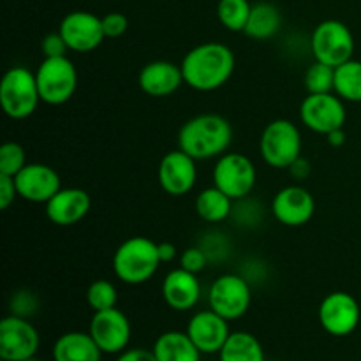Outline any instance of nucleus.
I'll list each match as a JSON object with an SVG mask.
<instances>
[{"instance_id": "obj_10", "label": "nucleus", "mask_w": 361, "mask_h": 361, "mask_svg": "<svg viewBox=\"0 0 361 361\" xmlns=\"http://www.w3.org/2000/svg\"><path fill=\"white\" fill-rule=\"evenodd\" d=\"M348 111L344 101L335 92L309 94L300 106V120L307 129L316 134H330L331 130L344 129Z\"/></svg>"}, {"instance_id": "obj_3", "label": "nucleus", "mask_w": 361, "mask_h": 361, "mask_svg": "<svg viewBox=\"0 0 361 361\" xmlns=\"http://www.w3.org/2000/svg\"><path fill=\"white\" fill-rule=\"evenodd\" d=\"M159 243L147 236H133L118 245L113 254V271L127 286H140L152 281L161 268Z\"/></svg>"}, {"instance_id": "obj_4", "label": "nucleus", "mask_w": 361, "mask_h": 361, "mask_svg": "<svg viewBox=\"0 0 361 361\" xmlns=\"http://www.w3.org/2000/svg\"><path fill=\"white\" fill-rule=\"evenodd\" d=\"M39 95L35 73L23 66L11 67L0 81V106L13 120H25L37 109Z\"/></svg>"}, {"instance_id": "obj_27", "label": "nucleus", "mask_w": 361, "mask_h": 361, "mask_svg": "<svg viewBox=\"0 0 361 361\" xmlns=\"http://www.w3.org/2000/svg\"><path fill=\"white\" fill-rule=\"evenodd\" d=\"M334 92L348 102H361V60H348L335 67Z\"/></svg>"}, {"instance_id": "obj_2", "label": "nucleus", "mask_w": 361, "mask_h": 361, "mask_svg": "<svg viewBox=\"0 0 361 361\" xmlns=\"http://www.w3.org/2000/svg\"><path fill=\"white\" fill-rule=\"evenodd\" d=\"M233 143V127L217 113H203L187 120L178 130V148L196 161L219 159Z\"/></svg>"}, {"instance_id": "obj_31", "label": "nucleus", "mask_w": 361, "mask_h": 361, "mask_svg": "<svg viewBox=\"0 0 361 361\" xmlns=\"http://www.w3.org/2000/svg\"><path fill=\"white\" fill-rule=\"evenodd\" d=\"M27 164V154L20 143L7 141L0 147V175L16 176Z\"/></svg>"}, {"instance_id": "obj_35", "label": "nucleus", "mask_w": 361, "mask_h": 361, "mask_svg": "<svg viewBox=\"0 0 361 361\" xmlns=\"http://www.w3.org/2000/svg\"><path fill=\"white\" fill-rule=\"evenodd\" d=\"M41 51L44 59H51V56H66L67 51H71L67 42L60 35V32H49L42 37L41 41Z\"/></svg>"}, {"instance_id": "obj_25", "label": "nucleus", "mask_w": 361, "mask_h": 361, "mask_svg": "<svg viewBox=\"0 0 361 361\" xmlns=\"http://www.w3.org/2000/svg\"><path fill=\"white\" fill-rule=\"evenodd\" d=\"M196 214L208 224H219L233 215V200L217 187H207L196 197Z\"/></svg>"}, {"instance_id": "obj_20", "label": "nucleus", "mask_w": 361, "mask_h": 361, "mask_svg": "<svg viewBox=\"0 0 361 361\" xmlns=\"http://www.w3.org/2000/svg\"><path fill=\"white\" fill-rule=\"evenodd\" d=\"M161 295L166 305L176 312H189L201 298V284L196 274L176 268L164 277Z\"/></svg>"}, {"instance_id": "obj_23", "label": "nucleus", "mask_w": 361, "mask_h": 361, "mask_svg": "<svg viewBox=\"0 0 361 361\" xmlns=\"http://www.w3.org/2000/svg\"><path fill=\"white\" fill-rule=\"evenodd\" d=\"M152 351L157 361H201V351L187 331H164L157 337Z\"/></svg>"}, {"instance_id": "obj_15", "label": "nucleus", "mask_w": 361, "mask_h": 361, "mask_svg": "<svg viewBox=\"0 0 361 361\" xmlns=\"http://www.w3.org/2000/svg\"><path fill=\"white\" fill-rule=\"evenodd\" d=\"M159 185L166 194L173 197H180L189 194L194 189L197 180L196 159L190 157L183 150L168 152L159 162L157 169Z\"/></svg>"}, {"instance_id": "obj_6", "label": "nucleus", "mask_w": 361, "mask_h": 361, "mask_svg": "<svg viewBox=\"0 0 361 361\" xmlns=\"http://www.w3.org/2000/svg\"><path fill=\"white\" fill-rule=\"evenodd\" d=\"M39 95L44 104L62 106L73 99L78 88V71L69 56L44 59L35 71Z\"/></svg>"}, {"instance_id": "obj_39", "label": "nucleus", "mask_w": 361, "mask_h": 361, "mask_svg": "<svg viewBox=\"0 0 361 361\" xmlns=\"http://www.w3.org/2000/svg\"><path fill=\"white\" fill-rule=\"evenodd\" d=\"M176 254H178V250H176V247L173 245V243L169 242L159 243V257H161L162 263H171V261L176 257Z\"/></svg>"}, {"instance_id": "obj_26", "label": "nucleus", "mask_w": 361, "mask_h": 361, "mask_svg": "<svg viewBox=\"0 0 361 361\" xmlns=\"http://www.w3.org/2000/svg\"><path fill=\"white\" fill-rule=\"evenodd\" d=\"M219 361H267L257 337L249 331H231L219 353Z\"/></svg>"}, {"instance_id": "obj_11", "label": "nucleus", "mask_w": 361, "mask_h": 361, "mask_svg": "<svg viewBox=\"0 0 361 361\" xmlns=\"http://www.w3.org/2000/svg\"><path fill=\"white\" fill-rule=\"evenodd\" d=\"M39 345V331L27 317L9 314L0 321V360L21 361L34 358Z\"/></svg>"}, {"instance_id": "obj_8", "label": "nucleus", "mask_w": 361, "mask_h": 361, "mask_svg": "<svg viewBox=\"0 0 361 361\" xmlns=\"http://www.w3.org/2000/svg\"><path fill=\"white\" fill-rule=\"evenodd\" d=\"M257 182L254 162L238 152H226L214 166V185L233 201L249 197Z\"/></svg>"}, {"instance_id": "obj_24", "label": "nucleus", "mask_w": 361, "mask_h": 361, "mask_svg": "<svg viewBox=\"0 0 361 361\" xmlns=\"http://www.w3.org/2000/svg\"><path fill=\"white\" fill-rule=\"evenodd\" d=\"M281 27L282 14L279 7L270 2H256L252 4L243 34L254 41H268L281 30Z\"/></svg>"}, {"instance_id": "obj_32", "label": "nucleus", "mask_w": 361, "mask_h": 361, "mask_svg": "<svg viewBox=\"0 0 361 361\" xmlns=\"http://www.w3.org/2000/svg\"><path fill=\"white\" fill-rule=\"evenodd\" d=\"M39 302H37V296L34 295L32 291H16L13 295L9 302V309L13 316H20V317H30L34 316L35 310H37Z\"/></svg>"}, {"instance_id": "obj_7", "label": "nucleus", "mask_w": 361, "mask_h": 361, "mask_svg": "<svg viewBox=\"0 0 361 361\" xmlns=\"http://www.w3.org/2000/svg\"><path fill=\"white\" fill-rule=\"evenodd\" d=\"M355 37L345 23L338 20H324L314 28L310 49L314 60L326 66L338 67L355 55Z\"/></svg>"}, {"instance_id": "obj_9", "label": "nucleus", "mask_w": 361, "mask_h": 361, "mask_svg": "<svg viewBox=\"0 0 361 361\" xmlns=\"http://www.w3.org/2000/svg\"><path fill=\"white\" fill-rule=\"evenodd\" d=\"M208 303L214 312L228 321H236L247 314L252 303L249 281L238 274H224L214 281L208 291Z\"/></svg>"}, {"instance_id": "obj_19", "label": "nucleus", "mask_w": 361, "mask_h": 361, "mask_svg": "<svg viewBox=\"0 0 361 361\" xmlns=\"http://www.w3.org/2000/svg\"><path fill=\"white\" fill-rule=\"evenodd\" d=\"M92 208L90 194L80 187H62L46 203V217L51 224L69 228L78 224L88 215Z\"/></svg>"}, {"instance_id": "obj_34", "label": "nucleus", "mask_w": 361, "mask_h": 361, "mask_svg": "<svg viewBox=\"0 0 361 361\" xmlns=\"http://www.w3.org/2000/svg\"><path fill=\"white\" fill-rule=\"evenodd\" d=\"M129 28V20L123 13L118 11H113L102 16V30H104L106 39H118Z\"/></svg>"}, {"instance_id": "obj_41", "label": "nucleus", "mask_w": 361, "mask_h": 361, "mask_svg": "<svg viewBox=\"0 0 361 361\" xmlns=\"http://www.w3.org/2000/svg\"><path fill=\"white\" fill-rule=\"evenodd\" d=\"M21 361H41V360L35 358V356H34V358H27V360H21Z\"/></svg>"}, {"instance_id": "obj_22", "label": "nucleus", "mask_w": 361, "mask_h": 361, "mask_svg": "<svg viewBox=\"0 0 361 361\" xmlns=\"http://www.w3.org/2000/svg\"><path fill=\"white\" fill-rule=\"evenodd\" d=\"M104 353L99 349L90 334L67 331L53 344V361H101Z\"/></svg>"}, {"instance_id": "obj_37", "label": "nucleus", "mask_w": 361, "mask_h": 361, "mask_svg": "<svg viewBox=\"0 0 361 361\" xmlns=\"http://www.w3.org/2000/svg\"><path fill=\"white\" fill-rule=\"evenodd\" d=\"M116 361H157V358L154 351H148V349H126L120 353Z\"/></svg>"}, {"instance_id": "obj_40", "label": "nucleus", "mask_w": 361, "mask_h": 361, "mask_svg": "<svg viewBox=\"0 0 361 361\" xmlns=\"http://www.w3.org/2000/svg\"><path fill=\"white\" fill-rule=\"evenodd\" d=\"M326 141L331 145L334 148L342 147L345 143V133L344 129H337V130H331L330 134H326Z\"/></svg>"}, {"instance_id": "obj_30", "label": "nucleus", "mask_w": 361, "mask_h": 361, "mask_svg": "<svg viewBox=\"0 0 361 361\" xmlns=\"http://www.w3.org/2000/svg\"><path fill=\"white\" fill-rule=\"evenodd\" d=\"M116 302H118V291L113 282L106 281V279H97L88 286L87 303L94 312L113 309L116 307Z\"/></svg>"}, {"instance_id": "obj_38", "label": "nucleus", "mask_w": 361, "mask_h": 361, "mask_svg": "<svg viewBox=\"0 0 361 361\" xmlns=\"http://www.w3.org/2000/svg\"><path fill=\"white\" fill-rule=\"evenodd\" d=\"M310 171H312V168H310V162L307 161L305 157L296 159V161L289 166V173H291L293 178L296 180H307L309 178Z\"/></svg>"}, {"instance_id": "obj_13", "label": "nucleus", "mask_w": 361, "mask_h": 361, "mask_svg": "<svg viewBox=\"0 0 361 361\" xmlns=\"http://www.w3.org/2000/svg\"><path fill=\"white\" fill-rule=\"evenodd\" d=\"M88 334L104 355H120L129 345L133 328L129 317L120 309L113 307V309L94 312Z\"/></svg>"}, {"instance_id": "obj_21", "label": "nucleus", "mask_w": 361, "mask_h": 361, "mask_svg": "<svg viewBox=\"0 0 361 361\" xmlns=\"http://www.w3.org/2000/svg\"><path fill=\"white\" fill-rule=\"evenodd\" d=\"M137 83L141 90L150 97H169L182 87V67L168 60H154L140 71Z\"/></svg>"}, {"instance_id": "obj_18", "label": "nucleus", "mask_w": 361, "mask_h": 361, "mask_svg": "<svg viewBox=\"0 0 361 361\" xmlns=\"http://www.w3.org/2000/svg\"><path fill=\"white\" fill-rule=\"evenodd\" d=\"M185 331L201 355H219L231 335L229 321L212 309L194 314Z\"/></svg>"}, {"instance_id": "obj_33", "label": "nucleus", "mask_w": 361, "mask_h": 361, "mask_svg": "<svg viewBox=\"0 0 361 361\" xmlns=\"http://www.w3.org/2000/svg\"><path fill=\"white\" fill-rule=\"evenodd\" d=\"M208 264V254L203 247H189L180 256V268L190 274H201Z\"/></svg>"}, {"instance_id": "obj_17", "label": "nucleus", "mask_w": 361, "mask_h": 361, "mask_svg": "<svg viewBox=\"0 0 361 361\" xmlns=\"http://www.w3.org/2000/svg\"><path fill=\"white\" fill-rule=\"evenodd\" d=\"M18 196L30 203H48L60 189L62 180L56 169L42 162H28L16 176Z\"/></svg>"}, {"instance_id": "obj_29", "label": "nucleus", "mask_w": 361, "mask_h": 361, "mask_svg": "<svg viewBox=\"0 0 361 361\" xmlns=\"http://www.w3.org/2000/svg\"><path fill=\"white\" fill-rule=\"evenodd\" d=\"M303 83H305L309 94H328V92H334L335 67L314 60V63H310L309 69L305 71Z\"/></svg>"}, {"instance_id": "obj_12", "label": "nucleus", "mask_w": 361, "mask_h": 361, "mask_svg": "<svg viewBox=\"0 0 361 361\" xmlns=\"http://www.w3.org/2000/svg\"><path fill=\"white\" fill-rule=\"evenodd\" d=\"M317 317L323 330L331 337H348L360 324V303L349 293L334 291L321 302Z\"/></svg>"}, {"instance_id": "obj_5", "label": "nucleus", "mask_w": 361, "mask_h": 361, "mask_svg": "<svg viewBox=\"0 0 361 361\" xmlns=\"http://www.w3.org/2000/svg\"><path fill=\"white\" fill-rule=\"evenodd\" d=\"M302 133L298 126L288 118H277L268 123L259 137V154L274 169H289L302 157Z\"/></svg>"}, {"instance_id": "obj_36", "label": "nucleus", "mask_w": 361, "mask_h": 361, "mask_svg": "<svg viewBox=\"0 0 361 361\" xmlns=\"http://www.w3.org/2000/svg\"><path fill=\"white\" fill-rule=\"evenodd\" d=\"M16 197L20 196H18L14 176L0 175V208H2V210H7V208L14 203Z\"/></svg>"}, {"instance_id": "obj_14", "label": "nucleus", "mask_w": 361, "mask_h": 361, "mask_svg": "<svg viewBox=\"0 0 361 361\" xmlns=\"http://www.w3.org/2000/svg\"><path fill=\"white\" fill-rule=\"evenodd\" d=\"M60 35L71 51L88 53L102 44L106 39L102 30V18L88 11H73L60 21Z\"/></svg>"}, {"instance_id": "obj_28", "label": "nucleus", "mask_w": 361, "mask_h": 361, "mask_svg": "<svg viewBox=\"0 0 361 361\" xmlns=\"http://www.w3.org/2000/svg\"><path fill=\"white\" fill-rule=\"evenodd\" d=\"M252 4L249 0H219L217 18L229 32H243L249 21Z\"/></svg>"}, {"instance_id": "obj_16", "label": "nucleus", "mask_w": 361, "mask_h": 361, "mask_svg": "<svg viewBox=\"0 0 361 361\" xmlns=\"http://www.w3.org/2000/svg\"><path fill=\"white\" fill-rule=\"evenodd\" d=\"M271 214L282 226L300 228L312 221L316 214V200L305 187L288 185L271 200Z\"/></svg>"}, {"instance_id": "obj_1", "label": "nucleus", "mask_w": 361, "mask_h": 361, "mask_svg": "<svg viewBox=\"0 0 361 361\" xmlns=\"http://www.w3.org/2000/svg\"><path fill=\"white\" fill-rule=\"evenodd\" d=\"M236 59L222 42H201L183 56V83L197 92H214L224 87L235 73Z\"/></svg>"}]
</instances>
